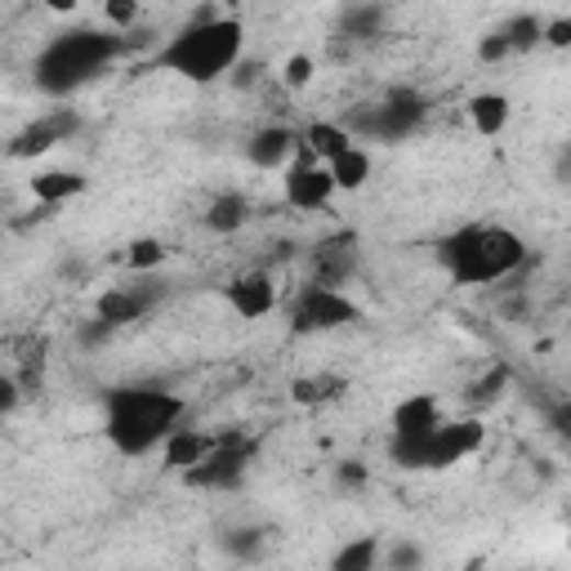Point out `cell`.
Returning <instances> with one entry per match:
<instances>
[{"label":"cell","instance_id":"e0dca14e","mask_svg":"<svg viewBox=\"0 0 571 571\" xmlns=\"http://www.w3.org/2000/svg\"><path fill=\"white\" fill-rule=\"evenodd\" d=\"M510 99L505 94H473L469 99V121H473V130L482 134V138H495L500 130L510 125Z\"/></svg>","mask_w":571,"mask_h":571},{"label":"cell","instance_id":"4316f807","mask_svg":"<svg viewBox=\"0 0 571 571\" xmlns=\"http://www.w3.org/2000/svg\"><path fill=\"white\" fill-rule=\"evenodd\" d=\"M419 562H424V549L411 540H398L389 549V571H419Z\"/></svg>","mask_w":571,"mask_h":571},{"label":"cell","instance_id":"e575fe53","mask_svg":"<svg viewBox=\"0 0 571 571\" xmlns=\"http://www.w3.org/2000/svg\"><path fill=\"white\" fill-rule=\"evenodd\" d=\"M0 393H5V411H14V402H19V389H14V380H5V384H0Z\"/></svg>","mask_w":571,"mask_h":571},{"label":"cell","instance_id":"484cf974","mask_svg":"<svg viewBox=\"0 0 571 571\" xmlns=\"http://www.w3.org/2000/svg\"><path fill=\"white\" fill-rule=\"evenodd\" d=\"M384 10H344V32L348 36H376Z\"/></svg>","mask_w":571,"mask_h":571},{"label":"cell","instance_id":"277c9868","mask_svg":"<svg viewBox=\"0 0 571 571\" xmlns=\"http://www.w3.org/2000/svg\"><path fill=\"white\" fill-rule=\"evenodd\" d=\"M125 49L121 36H103V32H90V27H77V32H63L54 36L41 54H36V90L41 94H71L90 86L99 71Z\"/></svg>","mask_w":571,"mask_h":571},{"label":"cell","instance_id":"8992f818","mask_svg":"<svg viewBox=\"0 0 571 571\" xmlns=\"http://www.w3.org/2000/svg\"><path fill=\"white\" fill-rule=\"evenodd\" d=\"M250 451H255V447H250L242 434H220L214 451H210L192 473H183V482H188V486H201V491H228V486H237V482L246 478Z\"/></svg>","mask_w":571,"mask_h":571},{"label":"cell","instance_id":"8fae6325","mask_svg":"<svg viewBox=\"0 0 571 571\" xmlns=\"http://www.w3.org/2000/svg\"><path fill=\"white\" fill-rule=\"evenodd\" d=\"M71 130H77V116H71V112L41 116V121H32L27 130H19V134H14V143H10V157H14V161L45 157L49 148H58V143H63Z\"/></svg>","mask_w":571,"mask_h":571},{"label":"cell","instance_id":"30bf717a","mask_svg":"<svg viewBox=\"0 0 571 571\" xmlns=\"http://www.w3.org/2000/svg\"><path fill=\"white\" fill-rule=\"evenodd\" d=\"M228 309L242 317V322H259L277 309V286L268 272H242L228 281Z\"/></svg>","mask_w":571,"mask_h":571},{"label":"cell","instance_id":"2e32d148","mask_svg":"<svg viewBox=\"0 0 571 571\" xmlns=\"http://www.w3.org/2000/svg\"><path fill=\"white\" fill-rule=\"evenodd\" d=\"M81 192H86V175H77V170H45L32 179V197L41 205H58V201H71Z\"/></svg>","mask_w":571,"mask_h":571},{"label":"cell","instance_id":"4dcf8cb0","mask_svg":"<svg viewBox=\"0 0 571 571\" xmlns=\"http://www.w3.org/2000/svg\"><path fill=\"white\" fill-rule=\"evenodd\" d=\"M228 549H233L237 558H255V553H259V531H233V536H228Z\"/></svg>","mask_w":571,"mask_h":571},{"label":"cell","instance_id":"6da1fadb","mask_svg":"<svg viewBox=\"0 0 571 571\" xmlns=\"http://www.w3.org/2000/svg\"><path fill=\"white\" fill-rule=\"evenodd\" d=\"M242 45H246L242 19L220 14V10H197V19L157 54V63L192 86H205L242 63Z\"/></svg>","mask_w":571,"mask_h":571},{"label":"cell","instance_id":"7a4b0ae2","mask_svg":"<svg viewBox=\"0 0 571 571\" xmlns=\"http://www.w3.org/2000/svg\"><path fill=\"white\" fill-rule=\"evenodd\" d=\"M183 424V398L157 384L108 393V443L121 456H148L166 447Z\"/></svg>","mask_w":571,"mask_h":571},{"label":"cell","instance_id":"9c48e42d","mask_svg":"<svg viewBox=\"0 0 571 571\" xmlns=\"http://www.w3.org/2000/svg\"><path fill=\"white\" fill-rule=\"evenodd\" d=\"M486 443V424L482 419H443L434 443H428V469H451L469 456H478Z\"/></svg>","mask_w":571,"mask_h":571},{"label":"cell","instance_id":"52a82bcc","mask_svg":"<svg viewBox=\"0 0 571 571\" xmlns=\"http://www.w3.org/2000/svg\"><path fill=\"white\" fill-rule=\"evenodd\" d=\"M352 322H357V304L344 291H335V286H309L291 309V326L300 335H322V331H339Z\"/></svg>","mask_w":571,"mask_h":571},{"label":"cell","instance_id":"5b68a950","mask_svg":"<svg viewBox=\"0 0 571 571\" xmlns=\"http://www.w3.org/2000/svg\"><path fill=\"white\" fill-rule=\"evenodd\" d=\"M335 192H339V188H335L331 166H326V161H317V153H313L309 143L300 138V153H295V161L286 166V205H295V210L313 214V210H326Z\"/></svg>","mask_w":571,"mask_h":571},{"label":"cell","instance_id":"44dd1931","mask_svg":"<svg viewBox=\"0 0 571 571\" xmlns=\"http://www.w3.org/2000/svg\"><path fill=\"white\" fill-rule=\"evenodd\" d=\"M380 567V540L376 536H357L348 545H339V553L331 558V571H376Z\"/></svg>","mask_w":571,"mask_h":571},{"label":"cell","instance_id":"5bb4252c","mask_svg":"<svg viewBox=\"0 0 571 571\" xmlns=\"http://www.w3.org/2000/svg\"><path fill=\"white\" fill-rule=\"evenodd\" d=\"M214 443H220V434H201V428H179V434L166 443V469L170 473H192L210 451H214Z\"/></svg>","mask_w":571,"mask_h":571},{"label":"cell","instance_id":"7c38bea8","mask_svg":"<svg viewBox=\"0 0 571 571\" xmlns=\"http://www.w3.org/2000/svg\"><path fill=\"white\" fill-rule=\"evenodd\" d=\"M300 138H304V134H295L291 125H268V130H259V134L250 138L246 157H250V166H259V170H286V166L295 161V153H300Z\"/></svg>","mask_w":571,"mask_h":571},{"label":"cell","instance_id":"7402d4cb","mask_svg":"<svg viewBox=\"0 0 571 571\" xmlns=\"http://www.w3.org/2000/svg\"><path fill=\"white\" fill-rule=\"evenodd\" d=\"M500 36L510 41V49H514V54L536 49V45L545 41V19H540V14H514L510 23H500Z\"/></svg>","mask_w":571,"mask_h":571},{"label":"cell","instance_id":"836d02e7","mask_svg":"<svg viewBox=\"0 0 571 571\" xmlns=\"http://www.w3.org/2000/svg\"><path fill=\"white\" fill-rule=\"evenodd\" d=\"M553 428H558L562 438H571V406H562V411L553 415Z\"/></svg>","mask_w":571,"mask_h":571},{"label":"cell","instance_id":"f1b7e54d","mask_svg":"<svg viewBox=\"0 0 571 571\" xmlns=\"http://www.w3.org/2000/svg\"><path fill=\"white\" fill-rule=\"evenodd\" d=\"M545 45H553V49H571V19H553V23H545Z\"/></svg>","mask_w":571,"mask_h":571},{"label":"cell","instance_id":"ffe728a7","mask_svg":"<svg viewBox=\"0 0 571 571\" xmlns=\"http://www.w3.org/2000/svg\"><path fill=\"white\" fill-rule=\"evenodd\" d=\"M153 300L143 295V291H108L103 300H99V322H108V326H125V322H138L143 317V309H148Z\"/></svg>","mask_w":571,"mask_h":571},{"label":"cell","instance_id":"1f68e13d","mask_svg":"<svg viewBox=\"0 0 571 571\" xmlns=\"http://www.w3.org/2000/svg\"><path fill=\"white\" fill-rule=\"evenodd\" d=\"M103 19H108L112 27H130V23L138 19V5H125V0H112V5L103 10Z\"/></svg>","mask_w":571,"mask_h":571},{"label":"cell","instance_id":"cb8c5ba5","mask_svg":"<svg viewBox=\"0 0 571 571\" xmlns=\"http://www.w3.org/2000/svg\"><path fill=\"white\" fill-rule=\"evenodd\" d=\"M166 246L157 242V237H138V242H130V250H125V264L130 268H138V272H148V268H161L166 264Z\"/></svg>","mask_w":571,"mask_h":571},{"label":"cell","instance_id":"83f0119b","mask_svg":"<svg viewBox=\"0 0 571 571\" xmlns=\"http://www.w3.org/2000/svg\"><path fill=\"white\" fill-rule=\"evenodd\" d=\"M510 54H514V49H510V41L500 36V32H491V36L478 41V58H482V63H505Z\"/></svg>","mask_w":571,"mask_h":571},{"label":"cell","instance_id":"4fadbf2b","mask_svg":"<svg viewBox=\"0 0 571 571\" xmlns=\"http://www.w3.org/2000/svg\"><path fill=\"white\" fill-rule=\"evenodd\" d=\"M443 424V406L428 393H411L393 406V438H424Z\"/></svg>","mask_w":571,"mask_h":571},{"label":"cell","instance_id":"ba28073f","mask_svg":"<svg viewBox=\"0 0 571 571\" xmlns=\"http://www.w3.org/2000/svg\"><path fill=\"white\" fill-rule=\"evenodd\" d=\"M357 121V134H367V138H406L411 130H419L424 121V99L415 90H393L380 108H367L362 116H352Z\"/></svg>","mask_w":571,"mask_h":571},{"label":"cell","instance_id":"d4e9b609","mask_svg":"<svg viewBox=\"0 0 571 571\" xmlns=\"http://www.w3.org/2000/svg\"><path fill=\"white\" fill-rule=\"evenodd\" d=\"M313 71H317V63L309 54H291V58H286V67H281V77H286V86H291V90H304L313 81Z\"/></svg>","mask_w":571,"mask_h":571},{"label":"cell","instance_id":"d6986e66","mask_svg":"<svg viewBox=\"0 0 571 571\" xmlns=\"http://www.w3.org/2000/svg\"><path fill=\"white\" fill-rule=\"evenodd\" d=\"M331 175H335V188H339V192H357V188L371 179V153L362 148V143H352L344 157L331 161Z\"/></svg>","mask_w":571,"mask_h":571},{"label":"cell","instance_id":"ac0fdd59","mask_svg":"<svg viewBox=\"0 0 571 571\" xmlns=\"http://www.w3.org/2000/svg\"><path fill=\"white\" fill-rule=\"evenodd\" d=\"M246 214H250V205H246L242 192H220L205 210V228L210 233H237L246 224Z\"/></svg>","mask_w":571,"mask_h":571},{"label":"cell","instance_id":"f546056e","mask_svg":"<svg viewBox=\"0 0 571 571\" xmlns=\"http://www.w3.org/2000/svg\"><path fill=\"white\" fill-rule=\"evenodd\" d=\"M505 380H510V371H505V367H495V371H491V376H486V380L473 389V398H478V402H491L500 389H505Z\"/></svg>","mask_w":571,"mask_h":571},{"label":"cell","instance_id":"9a60e30c","mask_svg":"<svg viewBox=\"0 0 571 571\" xmlns=\"http://www.w3.org/2000/svg\"><path fill=\"white\" fill-rule=\"evenodd\" d=\"M304 143H309V148L317 153V161H335V157H344L348 148H352V130L348 125H335V121H313L309 130H304Z\"/></svg>","mask_w":571,"mask_h":571},{"label":"cell","instance_id":"603a6c76","mask_svg":"<svg viewBox=\"0 0 571 571\" xmlns=\"http://www.w3.org/2000/svg\"><path fill=\"white\" fill-rule=\"evenodd\" d=\"M339 393H344V380H335V376H313V380H295L291 384V398L300 406H322V402H335Z\"/></svg>","mask_w":571,"mask_h":571},{"label":"cell","instance_id":"d6a6232c","mask_svg":"<svg viewBox=\"0 0 571 571\" xmlns=\"http://www.w3.org/2000/svg\"><path fill=\"white\" fill-rule=\"evenodd\" d=\"M339 482H344V486H367V469L357 464V460H344V464H339Z\"/></svg>","mask_w":571,"mask_h":571},{"label":"cell","instance_id":"3957f363","mask_svg":"<svg viewBox=\"0 0 571 571\" xmlns=\"http://www.w3.org/2000/svg\"><path fill=\"white\" fill-rule=\"evenodd\" d=\"M438 259L456 286H491L527 264V242L514 228H460L438 242Z\"/></svg>","mask_w":571,"mask_h":571}]
</instances>
